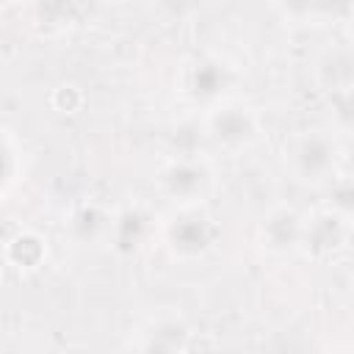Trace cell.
Returning <instances> with one entry per match:
<instances>
[{
  "instance_id": "6da1fadb",
  "label": "cell",
  "mask_w": 354,
  "mask_h": 354,
  "mask_svg": "<svg viewBox=\"0 0 354 354\" xmlns=\"http://www.w3.org/2000/svg\"><path fill=\"white\" fill-rule=\"evenodd\" d=\"M210 136L221 147H246L257 136V124L246 108L224 105V108H216V113L210 116Z\"/></svg>"
},
{
  "instance_id": "7a4b0ae2",
  "label": "cell",
  "mask_w": 354,
  "mask_h": 354,
  "mask_svg": "<svg viewBox=\"0 0 354 354\" xmlns=\"http://www.w3.org/2000/svg\"><path fill=\"white\" fill-rule=\"evenodd\" d=\"M290 158H293L301 180H321L335 166V147L326 138H321L318 133H310L296 141Z\"/></svg>"
}]
</instances>
